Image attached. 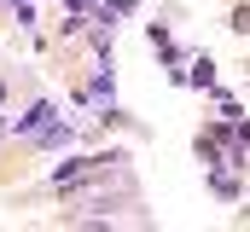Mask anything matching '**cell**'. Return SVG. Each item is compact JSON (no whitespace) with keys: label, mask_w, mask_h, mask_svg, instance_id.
Returning <instances> with one entry per match:
<instances>
[{"label":"cell","mask_w":250,"mask_h":232,"mask_svg":"<svg viewBox=\"0 0 250 232\" xmlns=\"http://www.w3.org/2000/svg\"><path fill=\"white\" fill-rule=\"evenodd\" d=\"M35 145H41V151H70V145H76V122H64V116H53V122H47V128H41V134H35Z\"/></svg>","instance_id":"cell-2"},{"label":"cell","mask_w":250,"mask_h":232,"mask_svg":"<svg viewBox=\"0 0 250 232\" xmlns=\"http://www.w3.org/2000/svg\"><path fill=\"white\" fill-rule=\"evenodd\" d=\"M209 186H215V192H221V197H239V180H233V174H215V180H209Z\"/></svg>","instance_id":"cell-5"},{"label":"cell","mask_w":250,"mask_h":232,"mask_svg":"<svg viewBox=\"0 0 250 232\" xmlns=\"http://www.w3.org/2000/svg\"><path fill=\"white\" fill-rule=\"evenodd\" d=\"M6 134H12V122H6V116H0V139H6Z\"/></svg>","instance_id":"cell-7"},{"label":"cell","mask_w":250,"mask_h":232,"mask_svg":"<svg viewBox=\"0 0 250 232\" xmlns=\"http://www.w3.org/2000/svg\"><path fill=\"white\" fill-rule=\"evenodd\" d=\"M181 81H192V87H209V81H215V64H209V58H192L187 70H181Z\"/></svg>","instance_id":"cell-4"},{"label":"cell","mask_w":250,"mask_h":232,"mask_svg":"<svg viewBox=\"0 0 250 232\" xmlns=\"http://www.w3.org/2000/svg\"><path fill=\"white\" fill-rule=\"evenodd\" d=\"M53 116H59V105H53V99H35L23 116H12V134H18V139H35V134H41Z\"/></svg>","instance_id":"cell-1"},{"label":"cell","mask_w":250,"mask_h":232,"mask_svg":"<svg viewBox=\"0 0 250 232\" xmlns=\"http://www.w3.org/2000/svg\"><path fill=\"white\" fill-rule=\"evenodd\" d=\"M0 99H6V87H0Z\"/></svg>","instance_id":"cell-8"},{"label":"cell","mask_w":250,"mask_h":232,"mask_svg":"<svg viewBox=\"0 0 250 232\" xmlns=\"http://www.w3.org/2000/svg\"><path fill=\"white\" fill-rule=\"evenodd\" d=\"M233 29H239V35H250V6H239V12H233Z\"/></svg>","instance_id":"cell-6"},{"label":"cell","mask_w":250,"mask_h":232,"mask_svg":"<svg viewBox=\"0 0 250 232\" xmlns=\"http://www.w3.org/2000/svg\"><path fill=\"white\" fill-rule=\"evenodd\" d=\"M87 105H99V111H105V105H117V76H111L105 64H99V70H93V81H87Z\"/></svg>","instance_id":"cell-3"}]
</instances>
